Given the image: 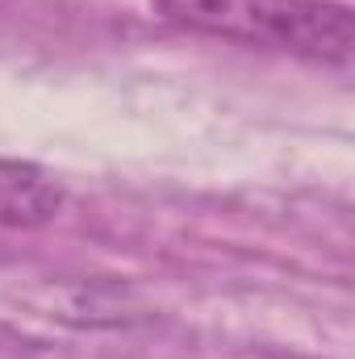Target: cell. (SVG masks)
Returning <instances> with one entry per match:
<instances>
[{"label": "cell", "instance_id": "6da1fadb", "mask_svg": "<svg viewBox=\"0 0 355 359\" xmlns=\"http://www.w3.org/2000/svg\"><path fill=\"white\" fill-rule=\"evenodd\" d=\"M188 34L347 67L355 55V13L339 0H151Z\"/></svg>", "mask_w": 355, "mask_h": 359}, {"label": "cell", "instance_id": "7a4b0ae2", "mask_svg": "<svg viewBox=\"0 0 355 359\" xmlns=\"http://www.w3.org/2000/svg\"><path fill=\"white\" fill-rule=\"evenodd\" d=\"M67 188L46 168L29 159L0 155V226L4 230H38L63 213Z\"/></svg>", "mask_w": 355, "mask_h": 359}]
</instances>
